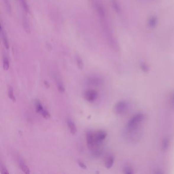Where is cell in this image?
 I'll return each instance as SVG.
<instances>
[{
    "label": "cell",
    "instance_id": "obj_12",
    "mask_svg": "<svg viewBox=\"0 0 174 174\" xmlns=\"http://www.w3.org/2000/svg\"><path fill=\"white\" fill-rule=\"evenodd\" d=\"M92 151V156L95 158H99L103 155V150L101 148V146L96 147L94 148Z\"/></svg>",
    "mask_w": 174,
    "mask_h": 174
},
{
    "label": "cell",
    "instance_id": "obj_25",
    "mask_svg": "<svg viewBox=\"0 0 174 174\" xmlns=\"http://www.w3.org/2000/svg\"><path fill=\"white\" fill-rule=\"evenodd\" d=\"M172 102L173 105L174 106V92L173 94L172 97Z\"/></svg>",
    "mask_w": 174,
    "mask_h": 174
},
{
    "label": "cell",
    "instance_id": "obj_9",
    "mask_svg": "<svg viewBox=\"0 0 174 174\" xmlns=\"http://www.w3.org/2000/svg\"><path fill=\"white\" fill-rule=\"evenodd\" d=\"M17 162H18V165H19V168H20L21 170H22L23 172L25 173V174H30V169L28 168V165H27L24 160L22 158L19 157L18 158Z\"/></svg>",
    "mask_w": 174,
    "mask_h": 174
},
{
    "label": "cell",
    "instance_id": "obj_19",
    "mask_svg": "<svg viewBox=\"0 0 174 174\" xmlns=\"http://www.w3.org/2000/svg\"><path fill=\"white\" fill-rule=\"evenodd\" d=\"M3 67L5 70H8L9 68V61L7 57H4L3 58Z\"/></svg>",
    "mask_w": 174,
    "mask_h": 174
},
{
    "label": "cell",
    "instance_id": "obj_3",
    "mask_svg": "<svg viewBox=\"0 0 174 174\" xmlns=\"http://www.w3.org/2000/svg\"><path fill=\"white\" fill-rule=\"evenodd\" d=\"M36 111L38 113L41 114L45 119H50L51 118L50 113L46 109L43 107L41 102L39 100H36L35 103Z\"/></svg>",
    "mask_w": 174,
    "mask_h": 174
},
{
    "label": "cell",
    "instance_id": "obj_17",
    "mask_svg": "<svg viewBox=\"0 0 174 174\" xmlns=\"http://www.w3.org/2000/svg\"><path fill=\"white\" fill-rule=\"evenodd\" d=\"M23 27H24V29L25 30V31L28 33H30L31 32V29H30V25L28 22V20L27 19H23Z\"/></svg>",
    "mask_w": 174,
    "mask_h": 174
},
{
    "label": "cell",
    "instance_id": "obj_22",
    "mask_svg": "<svg viewBox=\"0 0 174 174\" xmlns=\"http://www.w3.org/2000/svg\"><path fill=\"white\" fill-rule=\"evenodd\" d=\"M163 148L164 150H167L169 147V140L168 139H165L163 141Z\"/></svg>",
    "mask_w": 174,
    "mask_h": 174
},
{
    "label": "cell",
    "instance_id": "obj_14",
    "mask_svg": "<svg viewBox=\"0 0 174 174\" xmlns=\"http://www.w3.org/2000/svg\"><path fill=\"white\" fill-rule=\"evenodd\" d=\"M114 162V157L112 155H109L105 160V166L107 168L109 169L113 166Z\"/></svg>",
    "mask_w": 174,
    "mask_h": 174
},
{
    "label": "cell",
    "instance_id": "obj_18",
    "mask_svg": "<svg viewBox=\"0 0 174 174\" xmlns=\"http://www.w3.org/2000/svg\"><path fill=\"white\" fill-rule=\"evenodd\" d=\"M76 62H77V64L79 68L80 69H82L84 66V64H83V60L81 58L77 56L76 58Z\"/></svg>",
    "mask_w": 174,
    "mask_h": 174
},
{
    "label": "cell",
    "instance_id": "obj_8",
    "mask_svg": "<svg viewBox=\"0 0 174 174\" xmlns=\"http://www.w3.org/2000/svg\"><path fill=\"white\" fill-rule=\"evenodd\" d=\"M94 7L95 8V10L98 13V14L101 17H105V11L104 8L103 7V5H102V4L99 2L95 1L94 3Z\"/></svg>",
    "mask_w": 174,
    "mask_h": 174
},
{
    "label": "cell",
    "instance_id": "obj_24",
    "mask_svg": "<svg viewBox=\"0 0 174 174\" xmlns=\"http://www.w3.org/2000/svg\"><path fill=\"white\" fill-rule=\"evenodd\" d=\"M78 165L81 168L84 169V170H85L87 168L86 165H85V163L82 161H81V160H78Z\"/></svg>",
    "mask_w": 174,
    "mask_h": 174
},
{
    "label": "cell",
    "instance_id": "obj_5",
    "mask_svg": "<svg viewBox=\"0 0 174 174\" xmlns=\"http://www.w3.org/2000/svg\"><path fill=\"white\" fill-rule=\"evenodd\" d=\"M84 97L86 101L89 102H94L97 99L98 93L95 90H88L84 92Z\"/></svg>",
    "mask_w": 174,
    "mask_h": 174
},
{
    "label": "cell",
    "instance_id": "obj_13",
    "mask_svg": "<svg viewBox=\"0 0 174 174\" xmlns=\"http://www.w3.org/2000/svg\"><path fill=\"white\" fill-rule=\"evenodd\" d=\"M55 82H56V85L58 88V91L60 92V93H63L64 92L65 89L64 87V83L62 82L60 77H58L57 75L55 76Z\"/></svg>",
    "mask_w": 174,
    "mask_h": 174
},
{
    "label": "cell",
    "instance_id": "obj_15",
    "mask_svg": "<svg viewBox=\"0 0 174 174\" xmlns=\"http://www.w3.org/2000/svg\"><path fill=\"white\" fill-rule=\"evenodd\" d=\"M8 95L9 98L11 100V101L15 102V101H16V99H15V95L14 94V90H13V88L11 86H9V87H8Z\"/></svg>",
    "mask_w": 174,
    "mask_h": 174
},
{
    "label": "cell",
    "instance_id": "obj_10",
    "mask_svg": "<svg viewBox=\"0 0 174 174\" xmlns=\"http://www.w3.org/2000/svg\"><path fill=\"white\" fill-rule=\"evenodd\" d=\"M67 125L69 131L72 134L74 135L77 133V129L75 122L71 118H67Z\"/></svg>",
    "mask_w": 174,
    "mask_h": 174
},
{
    "label": "cell",
    "instance_id": "obj_20",
    "mask_svg": "<svg viewBox=\"0 0 174 174\" xmlns=\"http://www.w3.org/2000/svg\"><path fill=\"white\" fill-rule=\"evenodd\" d=\"M123 173L127 174H132L133 173L132 168L130 166H126L123 169Z\"/></svg>",
    "mask_w": 174,
    "mask_h": 174
},
{
    "label": "cell",
    "instance_id": "obj_11",
    "mask_svg": "<svg viewBox=\"0 0 174 174\" xmlns=\"http://www.w3.org/2000/svg\"><path fill=\"white\" fill-rule=\"evenodd\" d=\"M1 37H2V40L4 44V46L5 47L6 49H9V41L8 39L7 36L6 34L5 31H4L3 28H2V26H1Z\"/></svg>",
    "mask_w": 174,
    "mask_h": 174
},
{
    "label": "cell",
    "instance_id": "obj_16",
    "mask_svg": "<svg viewBox=\"0 0 174 174\" xmlns=\"http://www.w3.org/2000/svg\"><path fill=\"white\" fill-rule=\"evenodd\" d=\"M19 2L22 6L23 9L24 10V11L27 13L29 12L30 9L26 0H19Z\"/></svg>",
    "mask_w": 174,
    "mask_h": 174
},
{
    "label": "cell",
    "instance_id": "obj_4",
    "mask_svg": "<svg viewBox=\"0 0 174 174\" xmlns=\"http://www.w3.org/2000/svg\"><path fill=\"white\" fill-rule=\"evenodd\" d=\"M107 136V133L104 130H99L95 133V147L101 146L103 144V142L106 139Z\"/></svg>",
    "mask_w": 174,
    "mask_h": 174
},
{
    "label": "cell",
    "instance_id": "obj_6",
    "mask_svg": "<svg viewBox=\"0 0 174 174\" xmlns=\"http://www.w3.org/2000/svg\"><path fill=\"white\" fill-rule=\"evenodd\" d=\"M86 139L87 145L90 150H92L95 148V133L92 131H87L86 133Z\"/></svg>",
    "mask_w": 174,
    "mask_h": 174
},
{
    "label": "cell",
    "instance_id": "obj_1",
    "mask_svg": "<svg viewBox=\"0 0 174 174\" xmlns=\"http://www.w3.org/2000/svg\"><path fill=\"white\" fill-rule=\"evenodd\" d=\"M144 118V115L142 113H138L134 115L128 122L127 128L129 129H139V126Z\"/></svg>",
    "mask_w": 174,
    "mask_h": 174
},
{
    "label": "cell",
    "instance_id": "obj_2",
    "mask_svg": "<svg viewBox=\"0 0 174 174\" xmlns=\"http://www.w3.org/2000/svg\"><path fill=\"white\" fill-rule=\"evenodd\" d=\"M129 109V104L125 101H120L116 103L114 107V112L118 116H122L127 112Z\"/></svg>",
    "mask_w": 174,
    "mask_h": 174
},
{
    "label": "cell",
    "instance_id": "obj_21",
    "mask_svg": "<svg viewBox=\"0 0 174 174\" xmlns=\"http://www.w3.org/2000/svg\"><path fill=\"white\" fill-rule=\"evenodd\" d=\"M1 173L2 174H9V172L8 171L7 168H6L5 165L2 162H1Z\"/></svg>",
    "mask_w": 174,
    "mask_h": 174
},
{
    "label": "cell",
    "instance_id": "obj_7",
    "mask_svg": "<svg viewBox=\"0 0 174 174\" xmlns=\"http://www.w3.org/2000/svg\"><path fill=\"white\" fill-rule=\"evenodd\" d=\"M104 80L101 77L93 76L88 77L87 79V83L91 85L100 86L103 84Z\"/></svg>",
    "mask_w": 174,
    "mask_h": 174
},
{
    "label": "cell",
    "instance_id": "obj_23",
    "mask_svg": "<svg viewBox=\"0 0 174 174\" xmlns=\"http://www.w3.org/2000/svg\"><path fill=\"white\" fill-rule=\"evenodd\" d=\"M4 1H5L6 6L7 7V9L8 10V11L9 12H11V5H10V4L9 2L8 1V0H4Z\"/></svg>",
    "mask_w": 174,
    "mask_h": 174
}]
</instances>
